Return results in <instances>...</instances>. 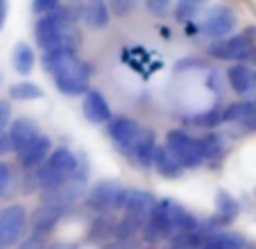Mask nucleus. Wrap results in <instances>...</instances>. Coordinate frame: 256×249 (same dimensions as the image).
Listing matches in <instances>:
<instances>
[{
  "mask_svg": "<svg viewBox=\"0 0 256 249\" xmlns=\"http://www.w3.org/2000/svg\"><path fill=\"white\" fill-rule=\"evenodd\" d=\"M195 229H200L198 218L190 216L184 206H179L172 200H156L143 226V238L150 244H156L174 238L177 234Z\"/></svg>",
  "mask_w": 256,
  "mask_h": 249,
  "instance_id": "obj_1",
  "label": "nucleus"
},
{
  "mask_svg": "<svg viewBox=\"0 0 256 249\" xmlns=\"http://www.w3.org/2000/svg\"><path fill=\"white\" fill-rule=\"evenodd\" d=\"M75 20L70 10L57 7L48 14L39 16L34 25V38L44 50L59 48V46H75Z\"/></svg>",
  "mask_w": 256,
  "mask_h": 249,
  "instance_id": "obj_2",
  "label": "nucleus"
},
{
  "mask_svg": "<svg viewBox=\"0 0 256 249\" xmlns=\"http://www.w3.org/2000/svg\"><path fill=\"white\" fill-rule=\"evenodd\" d=\"M80 170V161L75 156V152H70L68 148H57L54 152H50V156L41 163L36 170H32V186L48 190L59 184L68 182L72 174Z\"/></svg>",
  "mask_w": 256,
  "mask_h": 249,
  "instance_id": "obj_3",
  "label": "nucleus"
},
{
  "mask_svg": "<svg viewBox=\"0 0 256 249\" xmlns=\"http://www.w3.org/2000/svg\"><path fill=\"white\" fill-rule=\"evenodd\" d=\"M154 197L150 192L143 190H127V200L122 206V218L116 224V236L118 238H136L143 234V226L148 222L152 206H154Z\"/></svg>",
  "mask_w": 256,
  "mask_h": 249,
  "instance_id": "obj_4",
  "label": "nucleus"
},
{
  "mask_svg": "<svg viewBox=\"0 0 256 249\" xmlns=\"http://www.w3.org/2000/svg\"><path fill=\"white\" fill-rule=\"evenodd\" d=\"M166 148L182 163V168H200L206 161V148L202 138H195L184 130H170L166 136Z\"/></svg>",
  "mask_w": 256,
  "mask_h": 249,
  "instance_id": "obj_5",
  "label": "nucleus"
},
{
  "mask_svg": "<svg viewBox=\"0 0 256 249\" xmlns=\"http://www.w3.org/2000/svg\"><path fill=\"white\" fill-rule=\"evenodd\" d=\"M256 41V28H247L242 34H232V36L218 38L208 46V54L220 62H245L252 57Z\"/></svg>",
  "mask_w": 256,
  "mask_h": 249,
  "instance_id": "obj_6",
  "label": "nucleus"
},
{
  "mask_svg": "<svg viewBox=\"0 0 256 249\" xmlns=\"http://www.w3.org/2000/svg\"><path fill=\"white\" fill-rule=\"evenodd\" d=\"M91 64L84 62L80 57H72L62 70L52 75L54 86L64 93V96H84L88 91V80H91Z\"/></svg>",
  "mask_w": 256,
  "mask_h": 249,
  "instance_id": "obj_7",
  "label": "nucleus"
},
{
  "mask_svg": "<svg viewBox=\"0 0 256 249\" xmlns=\"http://www.w3.org/2000/svg\"><path fill=\"white\" fill-rule=\"evenodd\" d=\"M127 200V190L116 182H98L91 188V192L86 195V204L88 208H93L96 213H114L125 206Z\"/></svg>",
  "mask_w": 256,
  "mask_h": 249,
  "instance_id": "obj_8",
  "label": "nucleus"
},
{
  "mask_svg": "<svg viewBox=\"0 0 256 249\" xmlns=\"http://www.w3.org/2000/svg\"><path fill=\"white\" fill-rule=\"evenodd\" d=\"M148 127H143L140 122L127 118V116H118V118L109 120V136L116 143L118 150H122L125 154H134V150L138 148V143L143 140Z\"/></svg>",
  "mask_w": 256,
  "mask_h": 249,
  "instance_id": "obj_9",
  "label": "nucleus"
},
{
  "mask_svg": "<svg viewBox=\"0 0 256 249\" xmlns=\"http://www.w3.org/2000/svg\"><path fill=\"white\" fill-rule=\"evenodd\" d=\"M28 229V213L20 204L5 206L0 211V249L14 247Z\"/></svg>",
  "mask_w": 256,
  "mask_h": 249,
  "instance_id": "obj_10",
  "label": "nucleus"
},
{
  "mask_svg": "<svg viewBox=\"0 0 256 249\" xmlns=\"http://www.w3.org/2000/svg\"><path fill=\"white\" fill-rule=\"evenodd\" d=\"M234 28H236V12L227 5L211 7V10L206 12V16H204L202 25H200L204 36L216 38V41L218 38H224L227 34H232Z\"/></svg>",
  "mask_w": 256,
  "mask_h": 249,
  "instance_id": "obj_11",
  "label": "nucleus"
},
{
  "mask_svg": "<svg viewBox=\"0 0 256 249\" xmlns=\"http://www.w3.org/2000/svg\"><path fill=\"white\" fill-rule=\"evenodd\" d=\"M68 208L66 206H59V204H52V202H41L34 213L30 216V226L34 229V234L39 236H46L59 224V220L64 218Z\"/></svg>",
  "mask_w": 256,
  "mask_h": 249,
  "instance_id": "obj_12",
  "label": "nucleus"
},
{
  "mask_svg": "<svg viewBox=\"0 0 256 249\" xmlns=\"http://www.w3.org/2000/svg\"><path fill=\"white\" fill-rule=\"evenodd\" d=\"M48 156H50V138L39 134L28 148H23L18 152V166L23 170H28V172H32V170L39 168Z\"/></svg>",
  "mask_w": 256,
  "mask_h": 249,
  "instance_id": "obj_13",
  "label": "nucleus"
},
{
  "mask_svg": "<svg viewBox=\"0 0 256 249\" xmlns=\"http://www.w3.org/2000/svg\"><path fill=\"white\" fill-rule=\"evenodd\" d=\"M224 122L240 124L245 132H256V98L229 104L224 109Z\"/></svg>",
  "mask_w": 256,
  "mask_h": 249,
  "instance_id": "obj_14",
  "label": "nucleus"
},
{
  "mask_svg": "<svg viewBox=\"0 0 256 249\" xmlns=\"http://www.w3.org/2000/svg\"><path fill=\"white\" fill-rule=\"evenodd\" d=\"M82 111L88 122H93V124H104L112 120V106H109V102L104 100V96L100 91H93V88H88L84 93Z\"/></svg>",
  "mask_w": 256,
  "mask_h": 249,
  "instance_id": "obj_15",
  "label": "nucleus"
},
{
  "mask_svg": "<svg viewBox=\"0 0 256 249\" xmlns=\"http://www.w3.org/2000/svg\"><path fill=\"white\" fill-rule=\"evenodd\" d=\"M227 82L232 91H236L238 96H250L256 91V70L247 64L238 62L227 68Z\"/></svg>",
  "mask_w": 256,
  "mask_h": 249,
  "instance_id": "obj_16",
  "label": "nucleus"
},
{
  "mask_svg": "<svg viewBox=\"0 0 256 249\" xmlns=\"http://www.w3.org/2000/svg\"><path fill=\"white\" fill-rule=\"evenodd\" d=\"M10 138H12V145H14V152L18 154L23 148H28L30 143H32L36 136L41 134L39 127H36V122H34L32 118H16L12 120L10 124Z\"/></svg>",
  "mask_w": 256,
  "mask_h": 249,
  "instance_id": "obj_17",
  "label": "nucleus"
},
{
  "mask_svg": "<svg viewBox=\"0 0 256 249\" xmlns=\"http://www.w3.org/2000/svg\"><path fill=\"white\" fill-rule=\"evenodd\" d=\"M72 57H78V50L75 46H59V48H50L44 50V57H41V64H44L46 72L50 77L54 75L57 70H62Z\"/></svg>",
  "mask_w": 256,
  "mask_h": 249,
  "instance_id": "obj_18",
  "label": "nucleus"
},
{
  "mask_svg": "<svg viewBox=\"0 0 256 249\" xmlns=\"http://www.w3.org/2000/svg\"><path fill=\"white\" fill-rule=\"evenodd\" d=\"M152 166L156 168V172H159L161 177H168V179H177V177H182V172H184L182 163L172 156V152H170L168 148H156L154 163H152Z\"/></svg>",
  "mask_w": 256,
  "mask_h": 249,
  "instance_id": "obj_19",
  "label": "nucleus"
},
{
  "mask_svg": "<svg viewBox=\"0 0 256 249\" xmlns=\"http://www.w3.org/2000/svg\"><path fill=\"white\" fill-rule=\"evenodd\" d=\"M109 5L104 0H88L82 12V18L88 28H104L109 23Z\"/></svg>",
  "mask_w": 256,
  "mask_h": 249,
  "instance_id": "obj_20",
  "label": "nucleus"
},
{
  "mask_svg": "<svg viewBox=\"0 0 256 249\" xmlns=\"http://www.w3.org/2000/svg\"><path fill=\"white\" fill-rule=\"evenodd\" d=\"M245 247V240L240 234H234V231H220V234H213L211 238L204 240V244L200 249H242Z\"/></svg>",
  "mask_w": 256,
  "mask_h": 249,
  "instance_id": "obj_21",
  "label": "nucleus"
},
{
  "mask_svg": "<svg viewBox=\"0 0 256 249\" xmlns=\"http://www.w3.org/2000/svg\"><path fill=\"white\" fill-rule=\"evenodd\" d=\"M156 138H154V132L148 130L143 136V140L138 143V148L134 150V154H132V158H134L138 166H143V168H148V166H152L154 163V154H156Z\"/></svg>",
  "mask_w": 256,
  "mask_h": 249,
  "instance_id": "obj_22",
  "label": "nucleus"
},
{
  "mask_svg": "<svg viewBox=\"0 0 256 249\" xmlns=\"http://www.w3.org/2000/svg\"><path fill=\"white\" fill-rule=\"evenodd\" d=\"M116 224L118 222L112 220V213H102V216L96 218V222L91 224V229H88V238L96 240V242H100V240H112L109 236H116Z\"/></svg>",
  "mask_w": 256,
  "mask_h": 249,
  "instance_id": "obj_23",
  "label": "nucleus"
},
{
  "mask_svg": "<svg viewBox=\"0 0 256 249\" xmlns=\"http://www.w3.org/2000/svg\"><path fill=\"white\" fill-rule=\"evenodd\" d=\"M34 62H36V57H34V50L30 48L28 44H16L14 46V68L16 72H20V75H30L34 68Z\"/></svg>",
  "mask_w": 256,
  "mask_h": 249,
  "instance_id": "obj_24",
  "label": "nucleus"
},
{
  "mask_svg": "<svg viewBox=\"0 0 256 249\" xmlns=\"http://www.w3.org/2000/svg\"><path fill=\"white\" fill-rule=\"evenodd\" d=\"M204 234L200 229L186 231V234H177L174 238H170L166 249H200L204 244Z\"/></svg>",
  "mask_w": 256,
  "mask_h": 249,
  "instance_id": "obj_25",
  "label": "nucleus"
},
{
  "mask_svg": "<svg viewBox=\"0 0 256 249\" xmlns=\"http://www.w3.org/2000/svg\"><path fill=\"white\" fill-rule=\"evenodd\" d=\"M190 122H193L195 127L213 130V127H218L220 122H224V111H220L218 106H213V109H206V111H202V114L193 116V118H190Z\"/></svg>",
  "mask_w": 256,
  "mask_h": 249,
  "instance_id": "obj_26",
  "label": "nucleus"
},
{
  "mask_svg": "<svg viewBox=\"0 0 256 249\" xmlns=\"http://www.w3.org/2000/svg\"><path fill=\"white\" fill-rule=\"evenodd\" d=\"M204 2H206V0H177V5H174V18H177L179 23L193 20V16L198 14Z\"/></svg>",
  "mask_w": 256,
  "mask_h": 249,
  "instance_id": "obj_27",
  "label": "nucleus"
},
{
  "mask_svg": "<svg viewBox=\"0 0 256 249\" xmlns=\"http://www.w3.org/2000/svg\"><path fill=\"white\" fill-rule=\"evenodd\" d=\"M10 96L14 100H36V98L44 96V91L32 82H18V84H14L10 88Z\"/></svg>",
  "mask_w": 256,
  "mask_h": 249,
  "instance_id": "obj_28",
  "label": "nucleus"
},
{
  "mask_svg": "<svg viewBox=\"0 0 256 249\" xmlns=\"http://www.w3.org/2000/svg\"><path fill=\"white\" fill-rule=\"evenodd\" d=\"M140 0H106V5H109V10H112L114 16H127L132 14V12L136 10V5H138Z\"/></svg>",
  "mask_w": 256,
  "mask_h": 249,
  "instance_id": "obj_29",
  "label": "nucleus"
},
{
  "mask_svg": "<svg viewBox=\"0 0 256 249\" xmlns=\"http://www.w3.org/2000/svg\"><path fill=\"white\" fill-rule=\"evenodd\" d=\"M12 184H14V172L7 163L0 161V197H5L12 190Z\"/></svg>",
  "mask_w": 256,
  "mask_h": 249,
  "instance_id": "obj_30",
  "label": "nucleus"
},
{
  "mask_svg": "<svg viewBox=\"0 0 256 249\" xmlns=\"http://www.w3.org/2000/svg\"><path fill=\"white\" fill-rule=\"evenodd\" d=\"M218 211L222 213V216H227V218H234L238 213V206L227 192H220V195H218Z\"/></svg>",
  "mask_w": 256,
  "mask_h": 249,
  "instance_id": "obj_31",
  "label": "nucleus"
},
{
  "mask_svg": "<svg viewBox=\"0 0 256 249\" xmlns=\"http://www.w3.org/2000/svg\"><path fill=\"white\" fill-rule=\"evenodd\" d=\"M102 249H136V240L134 238H118V236H114L112 240L102 242Z\"/></svg>",
  "mask_w": 256,
  "mask_h": 249,
  "instance_id": "obj_32",
  "label": "nucleus"
},
{
  "mask_svg": "<svg viewBox=\"0 0 256 249\" xmlns=\"http://www.w3.org/2000/svg\"><path fill=\"white\" fill-rule=\"evenodd\" d=\"M16 249H48V244H46L44 236L34 234V236H28L25 240H20Z\"/></svg>",
  "mask_w": 256,
  "mask_h": 249,
  "instance_id": "obj_33",
  "label": "nucleus"
},
{
  "mask_svg": "<svg viewBox=\"0 0 256 249\" xmlns=\"http://www.w3.org/2000/svg\"><path fill=\"white\" fill-rule=\"evenodd\" d=\"M57 7H59V0H32V12L39 16L48 14V12L57 10Z\"/></svg>",
  "mask_w": 256,
  "mask_h": 249,
  "instance_id": "obj_34",
  "label": "nucleus"
},
{
  "mask_svg": "<svg viewBox=\"0 0 256 249\" xmlns=\"http://www.w3.org/2000/svg\"><path fill=\"white\" fill-rule=\"evenodd\" d=\"M145 5L154 16H164L170 7V0H145Z\"/></svg>",
  "mask_w": 256,
  "mask_h": 249,
  "instance_id": "obj_35",
  "label": "nucleus"
},
{
  "mask_svg": "<svg viewBox=\"0 0 256 249\" xmlns=\"http://www.w3.org/2000/svg\"><path fill=\"white\" fill-rule=\"evenodd\" d=\"M12 124V106L7 102H0V134Z\"/></svg>",
  "mask_w": 256,
  "mask_h": 249,
  "instance_id": "obj_36",
  "label": "nucleus"
},
{
  "mask_svg": "<svg viewBox=\"0 0 256 249\" xmlns=\"http://www.w3.org/2000/svg\"><path fill=\"white\" fill-rule=\"evenodd\" d=\"M10 152H14V145H12L10 134L2 132V134H0V156H5V154H10Z\"/></svg>",
  "mask_w": 256,
  "mask_h": 249,
  "instance_id": "obj_37",
  "label": "nucleus"
},
{
  "mask_svg": "<svg viewBox=\"0 0 256 249\" xmlns=\"http://www.w3.org/2000/svg\"><path fill=\"white\" fill-rule=\"evenodd\" d=\"M48 249H78V244H75V242H66V240H59V242L48 244Z\"/></svg>",
  "mask_w": 256,
  "mask_h": 249,
  "instance_id": "obj_38",
  "label": "nucleus"
},
{
  "mask_svg": "<svg viewBox=\"0 0 256 249\" xmlns=\"http://www.w3.org/2000/svg\"><path fill=\"white\" fill-rule=\"evenodd\" d=\"M7 20V0H0V30L5 28Z\"/></svg>",
  "mask_w": 256,
  "mask_h": 249,
  "instance_id": "obj_39",
  "label": "nucleus"
},
{
  "mask_svg": "<svg viewBox=\"0 0 256 249\" xmlns=\"http://www.w3.org/2000/svg\"><path fill=\"white\" fill-rule=\"evenodd\" d=\"M252 59L256 62V46H254V50H252Z\"/></svg>",
  "mask_w": 256,
  "mask_h": 249,
  "instance_id": "obj_40",
  "label": "nucleus"
},
{
  "mask_svg": "<svg viewBox=\"0 0 256 249\" xmlns=\"http://www.w3.org/2000/svg\"><path fill=\"white\" fill-rule=\"evenodd\" d=\"M140 249H154V247H152V244H150V247H140Z\"/></svg>",
  "mask_w": 256,
  "mask_h": 249,
  "instance_id": "obj_41",
  "label": "nucleus"
},
{
  "mask_svg": "<svg viewBox=\"0 0 256 249\" xmlns=\"http://www.w3.org/2000/svg\"><path fill=\"white\" fill-rule=\"evenodd\" d=\"M0 84H2V75H0Z\"/></svg>",
  "mask_w": 256,
  "mask_h": 249,
  "instance_id": "obj_42",
  "label": "nucleus"
}]
</instances>
